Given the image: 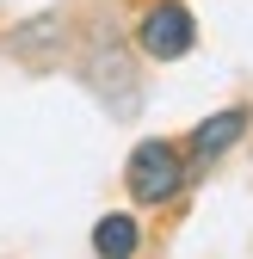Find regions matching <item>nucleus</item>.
<instances>
[{"label": "nucleus", "instance_id": "nucleus-4", "mask_svg": "<svg viewBox=\"0 0 253 259\" xmlns=\"http://www.w3.org/2000/svg\"><path fill=\"white\" fill-rule=\"evenodd\" d=\"M241 130H247V111H223V117H204L198 123V136H192V148L210 160V154H223L235 136H241Z\"/></svg>", "mask_w": 253, "mask_h": 259}, {"label": "nucleus", "instance_id": "nucleus-1", "mask_svg": "<svg viewBox=\"0 0 253 259\" xmlns=\"http://www.w3.org/2000/svg\"><path fill=\"white\" fill-rule=\"evenodd\" d=\"M192 37H198V25H192V13H185L179 0H161V7L136 25V44H142L154 62H179L185 50H192Z\"/></svg>", "mask_w": 253, "mask_h": 259}, {"label": "nucleus", "instance_id": "nucleus-3", "mask_svg": "<svg viewBox=\"0 0 253 259\" xmlns=\"http://www.w3.org/2000/svg\"><path fill=\"white\" fill-rule=\"evenodd\" d=\"M136 241H142L136 216H99V229H93V253L99 259H130Z\"/></svg>", "mask_w": 253, "mask_h": 259}, {"label": "nucleus", "instance_id": "nucleus-2", "mask_svg": "<svg viewBox=\"0 0 253 259\" xmlns=\"http://www.w3.org/2000/svg\"><path fill=\"white\" fill-rule=\"evenodd\" d=\"M179 179H185V167H179L173 142H142V148L130 154V191H136L142 204L173 198V191H179Z\"/></svg>", "mask_w": 253, "mask_h": 259}]
</instances>
